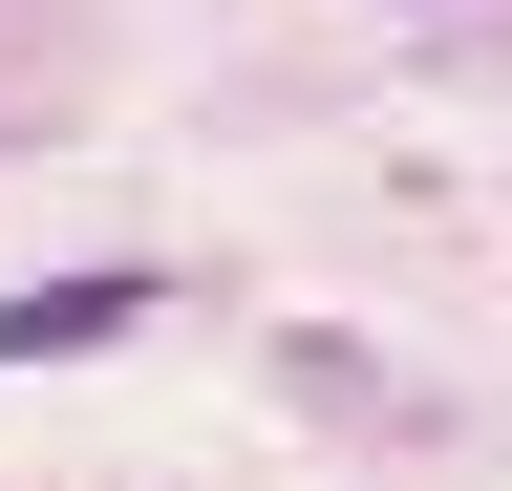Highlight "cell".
I'll return each mask as SVG.
<instances>
[{
    "label": "cell",
    "instance_id": "1",
    "mask_svg": "<svg viewBox=\"0 0 512 491\" xmlns=\"http://www.w3.org/2000/svg\"><path fill=\"white\" fill-rule=\"evenodd\" d=\"M128 321H150V278H43V299H0V363H86Z\"/></svg>",
    "mask_w": 512,
    "mask_h": 491
}]
</instances>
